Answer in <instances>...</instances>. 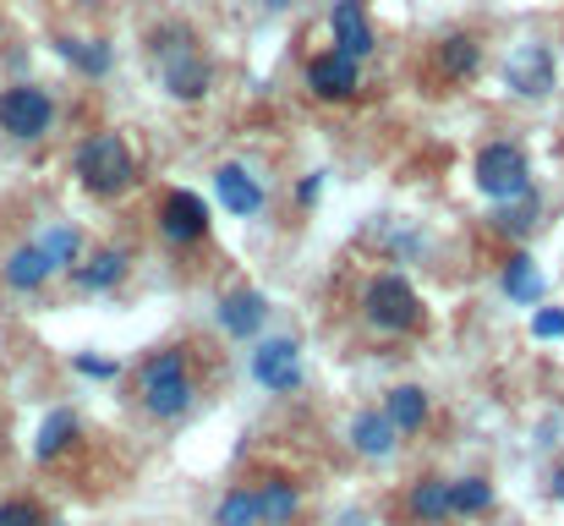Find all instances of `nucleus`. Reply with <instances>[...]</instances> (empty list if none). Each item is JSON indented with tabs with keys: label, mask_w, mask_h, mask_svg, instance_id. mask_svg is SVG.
<instances>
[{
	"label": "nucleus",
	"mask_w": 564,
	"mask_h": 526,
	"mask_svg": "<svg viewBox=\"0 0 564 526\" xmlns=\"http://www.w3.org/2000/svg\"><path fill=\"white\" fill-rule=\"evenodd\" d=\"M362 319L378 335H411V330H422V297L411 291L405 275L383 269L362 286Z\"/></svg>",
	"instance_id": "4"
},
{
	"label": "nucleus",
	"mask_w": 564,
	"mask_h": 526,
	"mask_svg": "<svg viewBox=\"0 0 564 526\" xmlns=\"http://www.w3.org/2000/svg\"><path fill=\"white\" fill-rule=\"evenodd\" d=\"M263 6H269V11H291L296 0H263Z\"/></svg>",
	"instance_id": "33"
},
{
	"label": "nucleus",
	"mask_w": 564,
	"mask_h": 526,
	"mask_svg": "<svg viewBox=\"0 0 564 526\" xmlns=\"http://www.w3.org/2000/svg\"><path fill=\"white\" fill-rule=\"evenodd\" d=\"M549 494H554V500H564V472H554V477H549Z\"/></svg>",
	"instance_id": "32"
},
{
	"label": "nucleus",
	"mask_w": 564,
	"mask_h": 526,
	"mask_svg": "<svg viewBox=\"0 0 564 526\" xmlns=\"http://www.w3.org/2000/svg\"><path fill=\"white\" fill-rule=\"evenodd\" d=\"M471 181H477V192L494 197V203H510V197H521L527 186H538V181H532V160H527L521 143H482L477 160H471Z\"/></svg>",
	"instance_id": "5"
},
{
	"label": "nucleus",
	"mask_w": 564,
	"mask_h": 526,
	"mask_svg": "<svg viewBox=\"0 0 564 526\" xmlns=\"http://www.w3.org/2000/svg\"><path fill=\"white\" fill-rule=\"evenodd\" d=\"M66 275H72L77 291H88V297H110V291L132 275V258H127L121 247H99L94 258H77Z\"/></svg>",
	"instance_id": "14"
},
{
	"label": "nucleus",
	"mask_w": 564,
	"mask_h": 526,
	"mask_svg": "<svg viewBox=\"0 0 564 526\" xmlns=\"http://www.w3.org/2000/svg\"><path fill=\"white\" fill-rule=\"evenodd\" d=\"M346 526H362V516H346Z\"/></svg>",
	"instance_id": "34"
},
{
	"label": "nucleus",
	"mask_w": 564,
	"mask_h": 526,
	"mask_svg": "<svg viewBox=\"0 0 564 526\" xmlns=\"http://www.w3.org/2000/svg\"><path fill=\"white\" fill-rule=\"evenodd\" d=\"M77 428H83V422H77V411H72V406H55V411L39 422L33 455H39V461H55V455H66V450H72V439H77Z\"/></svg>",
	"instance_id": "25"
},
{
	"label": "nucleus",
	"mask_w": 564,
	"mask_h": 526,
	"mask_svg": "<svg viewBox=\"0 0 564 526\" xmlns=\"http://www.w3.org/2000/svg\"><path fill=\"white\" fill-rule=\"evenodd\" d=\"M433 66L444 83H471L482 72V39L477 33H444L433 44Z\"/></svg>",
	"instance_id": "16"
},
{
	"label": "nucleus",
	"mask_w": 564,
	"mask_h": 526,
	"mask_svg": "<svg viewBox=\"0 0 564 526\" xmlns=\"http://www.w3.org/2000/svg\"><path fill=\"white\" fill-rule=\"evenodd\" d=\"M494 511V483L488 477H449V522H477Z\"/></svg>",
	"instance_id": "24"
},
{
	"label": "nucleus",
	"mask_w": 564,
	"mask_h": 526,
	"mask_svg": "<svg viewBox=\"0 0 564 526\" xmlns=\"http://www.w3.org/2000/svg\"><path fill=\"white\" fill-rule=\"evenodd\" d=\"M247 367H252V378H258L269 395H296V389H302V341H296V335L258 341Z\"/></svg>",
	"instance_id": "8"
},
{
	"label": "nucleus",
	"mask_w": 564,
	"mask_h": 526,
	"mask_svg": "<svg viewBox=\"0 0 564 526\" xmlns=\"http://www.w3.org/2000/svg\"><path fill=\"white\" fill-rule=\"evenodd\" d=\"M55 127V99L39 83H6L0 88V132L11 143H39Z\"/></svg>",
	"instance_id": "6"
},
{
	"label": "nucleus",
	"mask_w": 564,
	"mask_h": 526,
	"mask_svg": "<svg viewBox=\"0 0 564 526\" xmlns=\"http://www.w3.org/2000/svg\"><path fill=\"white\" fill-rule=\"evenodd\" d=\"M499 286H505V297H510V302H521V308L543 302V275H538L532 253H521V247L505 258V275H499Z\"/></svg>",
	"instance_id": "23"
},
{
	"label": "nucleus",
	"mask_w": 564,
	"mask_h": 526,
	"mask_svg": "<svg viewBox=\"0 0 564 526\" xmlns=\"http://www.w3.org/2000/svg\"><path fill=\"white\" fill-rule=\"evenodd\" d=\"M214 319H219V330H225L230 341H258V335H263V324H269V297H263V291H252V286H236V291H225V297H219Z\"/></svg>",
	"instance_id": "11"
},
{
	"label": "nucleus",
	"mask_w": 564,
	"mask_h": 526,
	"mask_svg": "<svg viewBox=\"0 0 564 526\" xmlns=\"http://www.w3.org/2000/svg\"><path fill=\"white\" fill-rule=\"evenodd\" d=\"M0 526H50V516H44L39 500H6L0 505Z\"/></svg>",
	"instance_id": "28"
},
{
	"label": "nucleus",
	"mask_w": 564,
	"mask_h": 526,
	"mask_svg": "<svg viewBox=\"0 0 564 526\" xmlns=\"http://www.w3.org/2000/svg\"><path fill=\"white\" fill-rule=\"evenodd\" d=\"M214 192H219V203H225L236 219H258V214H263V203H269L263 181L247 171V165H236V160L214 171Z\"/></svg>",
	"instance_id": "15"
},
{
	"label": "nucleus",
	"mask_w": 564,
	"mask_h": 526,
	"mask_svg": "<svg viewBox=\"0 0 564 526\" xmlns=\"http://www.w3.org/2000/svg\"><path fill=\"white\" fill-rule=\"evenodd\" d=\"M0 280H6V291L33 297V291H44V286L55 280V264L44 258V247H39V241H17V247L0 258Z\"/></svg>",
	"instance_id": "13"
},
{
	"label": "nucleus",
	"mask_w": 564,
	"mask_h": 526,
	"mask_svg": "<svg viewBox=\"0 0 564 526\" xmlns=\"http://www.w3.org/2000/svg\"><path fill=\"white\" fill-rule=\"evenodd\" d=\"M346 439H351V450H357L362 461H389V455L400 450V433H394V422H389L378 406H362V411L351 417Z\"/></svg>",
	"instance_id": "17"
},
{
	"label": "nucleus",
	"mask_w": 564,
	"mask_h": 526,
	"mask_svg": "<svg viewBox=\"0 0 564 526\" xmlns=\"http://www.w3.org/2000/svg\"><path fill=\"white\" fill-rule=\"evenodd\" d=\"M405 522L449 526V477H416V483L405 489Z\"/></svg>",
	"instance_id": "19"
},
{
	"label": "nucleus",
	"mask_w": 564,
	"mask_h": 526,
	"mask_svg": "<svg viewBox=\"0 0 564 526\" xmlns=\"http://www.w3.org/2000/svg\"><path fill=\"white\" fill-rule=\"evenodd\" d=\"M307 88L324 105H351L362 94V61H351L340 50H324V55L307 61Z\"/></svg>",
	"instance_id": "9"
},
{
	"label": "nucleus",
	"mask_w": 564,
	"mask_h": 526,
	"mask_svg": "<svg viewBox=\"0 0 564 526\" xmlns=\"http://www.w3.org/2000/svg\"><path fill=\"white\" fill-rule=\"evenodd\" d=\"M143 44H149V61H154V72H160V88H165L176 105L208 99V88H214V66H208V55H203L192 22H182V17L154 22Z\"/></svg>",
	"instance_id": "1"
},
{
	"label": "nucleus",
	"mask_w": 564,
	"mask_h": 526,
	"mask_svg": "<svg viewBox=\"0 0 564 526\" xmlns=\"http://www.w3.org/2000/svg\"><path fill=\"white\" fill-rule=\"evenodd\" d=\"M329 33H335V50L351 55V61H368L378 50V33L368 22V0H335L329 6Z\"/></svg>",
	"instance_id": "12"
},
{
	"label": "nucleus",
	"mask_w": 564,
	"mask_h": 526,
	"mask_svg": "<svg viewBox=\"0 0 564 526\" xmlns=\"http://www.w3.org/2000/svg\"><path fill=\"white\" fill-rule=\"evenodd\" d=\"M72 367H77L83 378H110V384L121 378V362H110V356H88V351H83V356H72Z\"/></svg>",
	"instance_id": "29"
},
{
	"label": "nucleus",
	"mask_w": 564,
	"mask_h": 526,
	"mask_svg": "<svg viewBox=\"0 0 564 526\" xmlns=\"http://www.w3.org/2000/svg\"><path fill=\"white\" fill-rule=\"evenodd\" d=\"M538 219H543V192H538V186H527L521 197H510V203L494 208V230H499V236H516V241L532 236Z\"/></svg>",
	"instance_id": "22"
},
{
	"label": "nucleus",
	"mask_w": 564,
	"mask_h": 526,
	"mask_svg": "<svg viewBox=\"0 0 564 526\" xmlns=\"http://www.w3.org/2000/svg\"><path fill=\"white\" fill-rule=\"evenodd\" d=\"M532 335H538V341H560L564 335V308H538V313H532Z\"/></svg>",
	"instance_id": "30"
},
{
	"label": "nucleus",
	"mask_w": 564,
	"mask_h": 526,
	"mask_svg": "<svg viewBox=\"0 0 564 526\" xmlns=\"http://www.w3.org/2000/svg\"><path fill=\"white\" fill-rule=\"evenodd\" d=\"M252 494H258L263 526H291V522H296V511H302V489H296L285 472H269V477H258V483H252Z\"/></svg>",
	"instance_id": "20"
},
{
	"label": "nucleus",
	"mask_w": 564,
	"mask_h": 526,
	"mask_svg": "<svg viewBox=\"0 0 564 526\" xmlns=\"http://www.w3.org/2000/svg\"><path fill=\"white\" fill-rule=\"evenodd\" d=\"M160 236L171 247H197L208 236V203L197 192H187V186H171L160 197Z\"/></svg>",
	"instance_id": "10"
},
{
	"label": "nucleus",
	"mask_w": 564,
	"mask_h": 526,
	"mask_svg": "<svg viewBox=\"0 0 564 526\" xmlns=\"http://www.w3.org/2000/svg\"><path fill=\"white\" fill-rule=\"evenodd\" d=\"M72 171L83 181V192L88 197H127L132 186H138V154H132V143L121 138V132H88L83 143H77V154H72Z\"/></svg>",
	"instance_id": "3"
},
{
	"label": "nucleus",
	"mask_w": 564,
	"mask_h": 526,
	"mask_svg": "<svg viewBox=\"0 0 564 526\" xmlns=\"http://www.w3.org/2000/svg\"><path fill=\"white\" fill-rule=\"evenodd\" d=\"M39 247H44V258H50L55 275H61V269H72V264L83 258V230H77V225H50V230L39 236Z\"/></svg>",
	"instance_id": "27"
},
{
	"label": "nucleus",
	"mask_w": 564,
	"mask_h": 526,
	"mask_svg": "<svg viewBox=\"0 0 564 526\" xmlns=\"http://www.w3.org/2000/svg\"><path fill=\"white\" fill-rule=\"evenodd\" d=\"M318 192H324V171L302 175V186H296V208H313V203H318Z\"/></svg>",
	"instance_id": "31"
},
{
	"label": "nucleus",
	"mask_w": 564,
	"mask_h": 526,
	"mask_svg": "<svg viewBox=\"0 0 564 526\" xmlns=\"http://www.w3.org/2000/svg\"><path fill=\"white\" fill-rule=\"evenodd\" d=\"M55 55H61L72 72H83V77H110V66H116L110 39H77V33H61V39H55Z\"/></svg>",
	"instance_id": "21"
},
{
	"label": "nucleus",
	"mask_w": 564,
	"mask_h": 526,
	"mask_svg": "<svg viewBox=\"0 0 564 526\" xmlns=\"http://www.w3.org/2000/svg\"><path fill=\"white\" fill-rule=\"evenodd\" d=\"M214 526H263V511H258V494L247 483L225 489L219 505H214Z\"/></svg>",
	"instance_id": "26"
},
{
	"label": "nucleus",
	"mask_w": 564,
	"mask_h": 526,
	"mask_svg": "<svg viewBox=\"0 0 564 526\" xmlns=\"http://www.w3.org/2000/svg\"><path fill=\"white\" fill-rule=\"evenodd\" d=\"M138 406L154 422H182L197 406V373H192L187 346H160L143 356V367H138Z\"/></svg>",
	"instance_id": "2"
},
{
	"label": "nucleus",
	"mask_w": 564,
	"mask_h": 526,
	"mask_svg": "<svg viewBox=\"0 0 564 526\" xmlns=\"http://www.w3.org/2000/svg\"><path fill=\"white\" fill-rule=\"evenodd\" d=\"M505 88L516 94V99H549L554 88H560V55H554V44H543V39H527V44H516L510 55H505Z\"/></svg>",
	"instance_id": "7"
},
{
	"label": "nucleus",
	"mask_w": 564,
	"mask_h": 526,
	"mask_svg": "<svg viewBox=\"0 0 564 526\" xmlns=\"http://www.w3.org/2000/svg\"><path fill=\"white\" fill-rule=\"evenodd\" d=\"M389 422H394V433L400 439H411V433H422L427 428V417H433V395L422 389V384H394L389 395H383V406H378Z\"/></svg>",
	"instance_id": "18"
}]
</instances>
